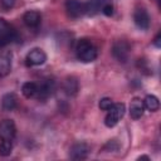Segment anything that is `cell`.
I'll use <instances>...</instances> for the list:
<instances>
[{"instance_id":"ffe728a7","label":"cell","mask_w":161,"mask_h":161,"mask_svg":"<svg viewBox=\"0 0 161 161\" xmlns=\"http://www.w3.org/2000/svg\"><path fill=\"white\" fill-rule=\"evenodd\" d=\"M99 108L102 109V111H108L112 106H113V102H112V99L111 98H108V97H104V98H102L101 101H99Z\"/></svg>"},{"instance_id":"9c48e42d","label":"cell","mask_w":161,"mask_h":161,"mask_svg":"<svg viewBox=\"0 0 161 161\" xmlns=\"http://www.w3.org/2000/svg\"><path fill=\"white\" fill-rule=\"evenodd\" d=\"M54 89H55V83H54V80H52V79H45L42 84L38 86V89H36L35 96H36V98H38L39 101H45L48 97L52 96V93L54 92Z\"/></svg>"},{"instance_id":"9a60e30c","label":"cell","mask_w":161,"mask_h":161,"mask_svg":"<svg viewBox=\"0 0 161 161\" xmlns=\"http://www.w3.org/2000/svg\"><path fill=\"white\" fill-rule=\"evenodd\" d=\"M106 3H108V0H89L88 3H86V14H97Z\"/></svg>"},{"instance_id":"ac0fdd59","label":"cell","mask_w":161,"mask_h":161,"mask_svg":"<svg viewBox=\"0 0 161 161\" xmlns=\"http://www.w3.org/2000/svg\"><path fill=\"white\" fill-rule=\"evenodd\" d=\"M36 89H38V84H36V83H34V82H26V83H24L23 87H21V93H23L24 97L31 98V97L35 96Z\"/></svg>"},{"instance_id":"52a82bcc","label":"cell","mask_w":161,"mask_h":161,"mask_svg":"<svg viewBox=\"0 0 161 161\" xmlns=\"http://www.w3.org/2000/svg\"><path fill=\"white\" fill-rule=\"evenodd\" d=\"M16 135V126L13 119H3L0 122V138L13 141Z\"/></svg>"},{"instance_id":"5bb4252c","label":"cell","mask_w":161,"mask_h":161,"mask_svg":"<svg viewBox=\"0 0 161 161\" xmlns=\"http://www.w3.org/2000/svg\"><path fill=\"white\" fill-rule=\"evenodd\" d=\"M78 88H79V84H78V80L74 77H68L64 80L63 89L68 96H75L77 92H78Z\"/></svg>"},{"instance_id":"ba28073f","label":"cell","mask_w":161,"mask_h":161,"mask_svg":"<svg viewBox=\"0 0 161 161\" xmlns=\"http://www.w3.org/2000/svg\"><path fill=\"white\" fill-rule=\"evenodd\" d=\"M133 21L138 29L147 30L150 28V15L146 11V9L143 8L136 9V11L133 13Z\"/></svg>"},{"instance_id":"7a4b0ae2","label":"cell","mask_w":161,"mask_h":161,"mask_svg":"<svg viewBox=\"0 0 161 161\" xmlns=\"http://www.w3.org/2000/svg\"><path fill=\"white\" fill-rule=\"evenodd\" d=\"M125 111H126V106L123 103H113V106L108 109V113L104 118V125L109 128L114 127L118 123V121L123 117Z\"/></svg>"},{"instance_id":"d6986e66","label":"cell","mask_w":161,"mask_h":161,"mask_svg":"<svg viewBox=\"0 0 161 161\" xmlns=\"http://www.w3.org/2000/svg\"><path fill=\"white\" fill-rule=\"evenodd\" d=\"M13 151V142L10 140H3L0 142V156H9Z\"/></svg>"},{"instance_id":"277c9868","label":"cell","mask_w":161,"mask_h":161,"mask_svg":"<svg viewBox=\"0 0 161 161\" xmlns=\"http://www.w3.org/2000/svg\"><path fill=\"white\" fill-rule=\"evenodd\" d=\"M16 38V31L14 28L3 18H0V47L8 45Z\"/></svg>"},{"instance_id":"3957f363","label":"cell","mask_w":161,"mask_h":161,"mask_svg":"<svg viewBox=\"0 0 161 161\" xmlns=\"http://www.w3.org/2000/svg\"><path fill=\"white\" fill-rule=\"evenodd\" d=\"M130 53H131V47L126 40H117L113 43L112 54L114 59L118 60L119 63H126L130 58Z\"/></svg>"},{"instance_id":"2e32d148","label":"cell","mask_w":161,"mask_h":161,"mask_svg":"<svg viewBox=\"0 0 161 161\" xmlns=\"http://www.w3.org/2000/svg\"><path fill=\"white\" fill-rule=\"evenodd\" d=\"M142 102H143V107L150 112H156L160 108L158 98L156 96H153V94H147Z\"/></svg>"},{"instance_id":"30bf717a","label":"cell","mask_w":161,"mask_h":161,"mask_svg":"<svg viewBox=\"0 0 161 161\" xmlns=\"http://www.w3.org/2000/svg\"><path fill=\"white\" fill-rule=\"evenodd\" d=\"M89 146L84 142H77L74 143L69 150V157L73 160H84L88 156Z\"/></svg>"},{"instance_id":"8fae6325","label":"cell","mask_w":161,"mask_h":161,"mask_svg":"<svg viewBox=\"0 0 161 161\" xmlns=\"http://www.w3.org/2000/svg\"><path fill=\"white\" fill-rule=\"evenodd\" d=\"M143 111H145L143 102L137 97L133 98L131 101V104H130V116H131V118H133V119L141 118L142 114H143Z\"/></svg>"},{"instance_id":"6da1fadb","label":"cell","mask_w":161,"mask_h":161,"mask_svg":"<svg viewBox=\"0 0 161 161\" xmlns=\"http://www.w3.org/2000/svg\"><path fill=\"white\" fill-rule=\"evenodd\" d=\"M75 53L79 60L84 63L93 62L97 58V48L88 39H79L75 47Z\"/></svg>"},{"instance_id":"7c38bea8","label":"cell","mask_w":161,"mask_h":161,"mask_svg":"<svg viewBox=\"0 0 161 161\" xmlns=\"http://www.w3.org/2000/svg\"><path fill=\"white\" fill-rule=\"evenodd\" d=\"M18 106V97L15 93H6L1 99V107L6 112H11Z\"/></svg>"},{"instance_id":"7402d4cb","label":"cell","mask_w":161,"mask_h":161,"mask_svg":"<svg viewBox=\"0 0 161 161\" xmlns=\"http://www.w3.org/2000/svg\"><path fill=\"white\" fill-rule=\"evenodd\" d=\"M0 4L4 9H11L15 5V0H0Z\"/></svg>"},{"instance_id":"e0dca14e","label":"cell","mask_w":161,"mask_h":161,"mask_svg":"<svg viewBox=\"0 0 161 161\" xmlns=\"http://www.w3.org/2000/svg\"><path fill=\"white\" fill-rule=\"evenodd\" d=\"M11 70V60L8 54H0V77H5Z\"/></svg>"},{"instance_id":"44dd1931","label":"cell","mask_w":161,"mask_h":161,"mask_svg":"<svg viewBox=\"0 0 161 161\" xmlns=\"http://www.w3.org/2000/svg\"><path fill=\"white\" fill-rule=\"evenodd\" d=\"M101 11H102L104 15H107V16H111V15L113 14V5H112L111 3H106V4L102 6Z\"/></svg>"},{"instance_id":"603a6c76","label":"cell","mask_w":161,"mask_h":161,"mask_svg":"<svg viewBox=\"0 0 161 161\" xmlns=\"http://www.w3.org/2000/svg\"><path fill=\"white\" fill-rule=\"evenodd\" d=\"M153 45L156 48H160L161 47V34H157L156 35V38L153 39Z\"/></svg>"},{"instance_id":"8992f818","label":"cell","mask_w":161,"mask_h":161,"mask_svg":"<svg viewBox=\"0 0 161 161\" xmlns=\"http://www.w3.org/2000/svg\"><path fill=\"white\" fill-rule=\"evenodd\" d=\"M26 64L30 67H35V65H42L45 63L47 60V54L44 53V50H42L40 48H34L31 49L28 54H26Z\"/></svg>"},{"instance_id":"5b68a950","label":"cell","mask_w":161,"mask_h":161,"mask_svg":"<svg viewBox=\"0 0 161 161\" xmlns=\"http://www.w3.org/2000/svg\"><path fill=\"white\" fill-rule=\"evenodd\" d=\"M65 10L70 18L73 19L80 18L82 15L86 14V3H80L79 0H67Z\"/></svg>"},{"instance_id":"4fadbf2b","label":"cell","mask_w":161,"mask_h":161,"mask_svg":"<svg viewBox=\"0 0 161 161\" xmlns=\"http://www.w3.org/2000/svg\"><path fill=\"white\" fill-rule=\"evenodd\" d=\"M23 20L25 23L26 26L29 28H36L39 24H40V20H42V16L38 11L35 10H30V11H26L23 16Z\"/></svg>"},{"instance_id":"cb8c5ba5","label":"cell","mask_w":161,"mask_h":161,"mask_svg":"<svg viewBox=\"0 0 161 161\" xmlns=\"http://www.w3.org/2000/svg\"><path fill=\"white\" fill-rule=\"evenodd\" d=\"M138 160H150V157L148 156H140Z\"/></svg>"}]
</instances>
